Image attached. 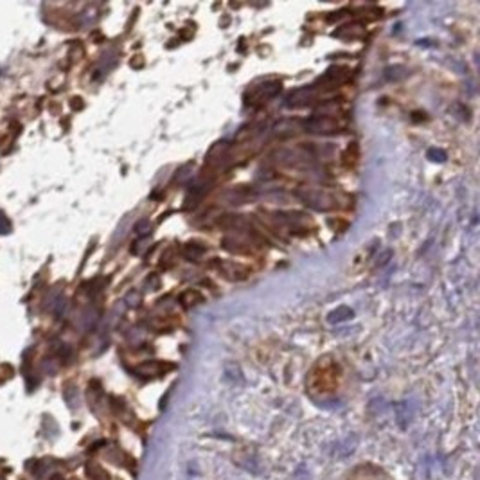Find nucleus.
I'll use <instances>...</instances> for the list:
<instances>
[{"instance_id": "obj_6", "label": "nucleus", "mask_w": 480, "mask_h": 480, "mask_svg": "<svg viewBox=\"0 0 480 480\" xmlns=\"http://www.w3.org/2000/svg\"><path fill=\"white\" fill-rule=\"evenodd\" d=\"M214 267L219 268V272L223 273L225 277L232 279V281H241V279L247 277V273L249 270L241 265H236V263H221V261H216L214 263Z\"/></svg>"}, {"instance_id": "obj_17", "label": "nucleus", "mask_w": 480, "mask_h": 480, "mask_svg": "<svg viewBox=\"0 0 480 480\" xmlns=\"http://www.w3.org/2000/svg\"><path fill=\"white\" fill-rule=\"evenodd\" d=\"M65 308H67V302L63 301V299H56V302H54V313L58 315V317H61L63 315V311H65Z\"/></svg>"}, {"instance_id": "obj_2", "label": "nucleus", "mask_w": 480, "mask_h": 480, "mask_svg": "<svg viewBox=\"0 0 480 480\" xmlns=\"http://www.w3.org/2000/svg\"><path fill=\"white\" fill-rule=\"evenodd\" d=\"M297 196L302 200L308 207L315 209V211H329V209L335 207L331 196L322 193V191L317 189H302L297 193Z\"/></svg>"}, {"instance_id": "obj_12", "label": "nucleus", "mask_w": 480, "mask_h": 480, "mask_svg": "<svg viewBox=\"0 0 480 480\" xmlns=\"http://www.w3.org/2000/svg\"><path fill=\"white\" fill-rule=\"evenodd\" d=\"M385 76L391 81H399V79H403L407 76V71H405L403 67H391V69H387Z\"/></svg>"}, {"instance_id": "obj_3", "label": "nucleus", "mask_w": 480, "mask_h": 480, "mask_svg": "<svg viewBox=\"0 0 480 480\" xmlns=\"http://www.w3.org/2000/svg\"><path fill=\"white\" fill-rule=\"evenodd\" d=\"M317 99V89L315 87H301L288 94L284 105L288 108H306L313 105Z\"/></svg>"}, {"instance_id": "obj_14", "label": "nucleus", "mask_w": 480, "mask_h": 480, "mask_svg": "<svg viewBox=\"0 0 480 480\" xmlns=\"http://www.w3.org/2000/svg\"><path fill=\"white\" fill-rule=\"evenodd\" d=\"M428 159L433 160V162H444V160H446V153L443 151V149L432 148V149H428Z\"/></svg>"}, {"instance_id": "obj_19", "label": "nucleus", "mask_w": 480, "mask_h": 480, "mask_svg": "<svg viewBox=\"0 0 480 480\" xmlns=\"http://www.w3.org/2000/svg\"><path fill=\"white\" fill-rule=\"evenodd\" d=\"M389 257H391V250H387L385 254L381 255V261H378V265H381V267H383V265H385V263L389 261Z\"/></svg>"}, {"instance_id": "obj_11", "label": "nucleus", "mask_w": 480, "mask_h": 480, "mask_svg": "<svg viewBox=\"0 0 480 480\" xmlns=\"http://www.w3.org/2000/svg\"><path fill=\"white\" fill-rule=\"evenodd\" d=\"M180 301L185 304V306H195V304H200L203 301V297L198 293V291H193V290H189V291H185L184 295L180 297Z\"/></svg>"}, {"instance_id": "obj_4", "label": "nucleus", "mask_w": 480, "mask_h": 480, "mask_svg": "<svg viewBox=\"0 0 480 480\" xmlns=\"http://www.w3.org/2000/svg\"><path fill=\"white\" fill-rule=\"evenodd\" d=\"M347 79H349V71L345 67H331L324 76L319 77L317 85H320L319 89L331 90V89H337L338 85L345 83Z\"/></svg>"}, {"instance_id": "obj_8", "label": "nucleus", "mask_w": 480, "mask_h": 480, "mask_svg": "<svg viewBox=\"0 0 480 480\" xmlns=\"http://www.w3.org/2000/svg\"><path fill=\"white\" fill-rule=\"evenodd\" d=\"M355 317V311L349 308V306H338L337 309H333L327 320L331 322V324H338V322H344V320H349Z\"/></svg>"}, {"instance_id": "obj_18", "label": "nucleus", "mask_w": 480, "mask_h": 480, "mask_svg": "<svg viewBox=\"0 0 480 480\" xmlns=\"http://www.w3.org/2000/svg\"><path fill=\"white\" fill-rule=\"evenodd\" d=\"M146 243H148V237H141V239L133 245V249L131 250H133L135 254H141V252H142V247H146Z\"/></svg>"}, {"instance_id": "obj_1", "label": "nucleus", "mask_w": 480, "mask_h": 480, "mask_svg": "<svg viewBox=\"0 0 480 480\" xmlns=\"http://www.w3.org/2000/svg\"><path fill=\"white\" fill-rule=\"evenodd\" d=\"M304 128L306 131L311 133H319V135H331L340 131V123L335 117L329 115H313L304 121Z\"/></svg>"}, {"instance_id": "obj_13", "label": "nucleus", "mask_w": 480, "mask_h": 480, "mask_svg": "<svg viewBox=\"0 0 480 480\" xmlns=\"http://www.w3.org/2000/svg\"><path fill=\"white\" fill-rule=\"evenodd\" d=\"M162 363H159V362H151V363H144V365H141L139 367V373H142V374H160L162 373Z\"/></svg>"}, {"instance_id": "obj_9", "label": "nucleus", "mask_w": 480, "mask_h": 480, "mask_svg": "<svg viewBox=\"0 0 480 480\" xmlns=\"http://www.w3.org/2000/svg\"><path fill=\"white\" fill-rule=\"evenodd\" d=\"M203 254H205V247H202V245H198V243L185 245L184 255L187 257V259H191V261H198Z\"/></svg>"}, {"instance_id": "obj_15", "label": "nucleus", "mask_w": 480, "mask_h": 480, "mask_svg": "<svg viewBox=\"0 0 480 480\" xmlns=\"http://www.w3.org/2000/svg\"><path fill=\"white\" fill-rule=\"evenodd\" d=\"M149 227H151V225H149V219H141V221H139V223L135 225V232L141 237H144L149 232Z\"/></svg>"}, {"instance_id": "obj_5", "label": "nucleus", "mask_w": 480, "mask_h": 480, "mask_svg": "<svg viewBox=\"0 0 480 480\" xmlns=\"http://www.w3.org/2000/svg\"><path fill=\"white\" fill-rule=\"evenodd\" d=\"M281 92V83H277V81H272V83H265V85H261L259 89H255V90H252V99L254 101L252 103H267L268 99H272V97H275V95Z\"/></svg>"}, {"instance_id": "obj_16", "label": "nucleus", "mask_w": 480, "mask_h": 480, "mask_svg": "<svg viewBox=\"0 0 480 480\" xmlns=\"http://www.w3.org/2000/svg\"><path fill=\"white\" fill-rule=\"evenodd\" d=\"M9 231H11V223L6 218V214L0 211V234H9Z\"/></svg>"}, {"instance_id": "obj_7", "label": "nucleus", "mask_w": 480, "mask_h": 480, "mask_svg": "<svg viewBox=\"0 0 480 480\" xmlns=\"http://www.w3.org/2000/svg\"><path fill=\"white\" fill-rule=\"evenodd\" d=\"M365 35V27L362 24H347V25H342L338 31H335V36L338 38H344V40H356V38H362Z\"/></svg>"}, {"instance_id": "obj_10", "label": "nucleus", "mask_w": 480, "mask_h": 480, "mask_svg": "<svg viewBox=\"0 0 480 480\" xmlns=\"http://www.w3.org/2000/svg\"><path fill=\"white\" fill-rule=\"evenodd\" d=\"M229 198H231V203H247L250 198H252V191L239 187V189L231 191Z\"/></svg>"}]
</instances>
